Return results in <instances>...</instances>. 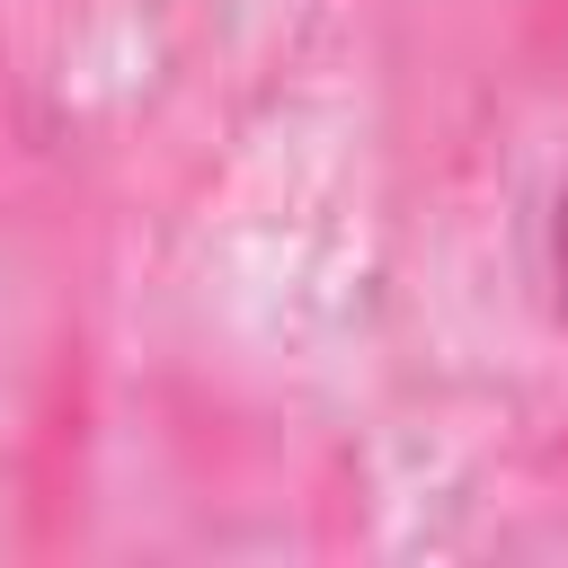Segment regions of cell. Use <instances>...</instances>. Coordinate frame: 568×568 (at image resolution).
I'll list each match as a JSON object with an SVG mask.
<instances>
[{
    "label": "cell",
    "mask_w": 568,
    "mask_h": 568,
    "mask_svg": "<svg viewBox=\"0 0 568 568\" xmlns=\"http://www.w3.org/2000/svg\"><path fill=\"white\" fill-rule=\"evenodd\" d=\"M559 257H568V222H559Z\"/></svg>",
    "instance_id": "1"
}]
</instances>
